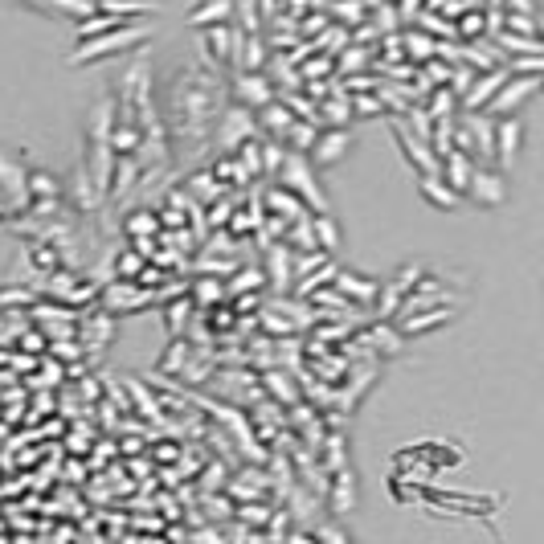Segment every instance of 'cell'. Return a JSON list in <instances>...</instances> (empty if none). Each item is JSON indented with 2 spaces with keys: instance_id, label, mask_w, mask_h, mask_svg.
<instances>
[{
  "instance_id": "cell-1",
  "label": "cell",
  "mask_w": 544,
  "mask_h": 544,
  "mask_svg": "<svg viewBox=\"0 0 544 544\" xmlns=\"http://www.w3.org/2000/svg\"><path fill=\"white\" fill-rule=\"evenodd\" d=\"M144 41H148L144 21H127V25L111 29V33H99V37H86V41H78V45H74V54H70L66 62H70V66H95V62H103V58H111V54L140 50Z\"/></svg>"
},
{
  "instance_id": "cell-2",
  "label": "cell",
  "mask_w": 544,
  "mask_h": 544,
  "mask_svg": "<svg viewBox=\"0 0 544 544\" xmlns=\"http://www.w3.org/2000/svg\"><path fill=\"white\" fill-rule=\"evenodd\" d=\"M275 185H279V189H287V193H291L307 213H328L324 185L315 180V168L307 164V156L287 152V160H283V168H279V176H275Z\"/></svg>"
},
{
  "instance_id": "cell-3",
  "label": "cell",
  "mask_w": 544,
  "mask_h": 544,
  "mask_svg": "<svg viewBox=\"0 0 544 544\" xmlns=\"http://www.w3.org/2000/svg\"><path fill=\"white\" fill-rule=\"evenodd\" d=\"M467 201L483 205V209H500L508 201V180L495 164H475L471 185H467Z\"/></svg>"
},
{
  "instance_id": "cell-4",
  "label": "cell",
  "mask_w": 544,
  "mask_h": 544,
  "mask_svg": "<svg viewBox=\"0 0 544 544\" xmlns=\"http://www.w3.org/2000/svg\"><path fill=\"white\" fill-rule=\"evenodd\" d=\"M540 82L544 78H512L508 74V82L495 90V99L487 103V111L483 115H491V119H504V115H520V107H528V99L540 90Z\"/></svg>"
},
{
  "instance_id": "cell-5",
  "label": "cell",
  "mask_w": 544,
  "mask_h": 544,
  "mask_svg": "<svg viewBox=\"0 0 544 544\" xmlns=\"http://www.w3.org/2000/svg\"><path fill=\"white\" fill-rule=\"evenodd\" d=\"M254 131H258L254 111H246V107H225V111H221V127H217V148L230 156L234 148H242L246 140H254Z\"/></svg>"
},
{
  "instance_id": "cell-6",
  "label": "cell",
  "mask_w": 544,
  "mask_h": 544,
  "mask_svg": "<svg viewBox=\"0 0 544 544\" xmlns=\"http://www.w3.org/2000/svg\"><path fill=\"white\" fill-rule=\"evenodd\" d=\"M348 152H352V131H348V127H324L320 135H315L311 152H307V164H311V168H332V164H340Z\"/></svg>"
},
{
  "instance_id": "cell-7",
  "label": "cell",
  "mask_w": 544,
  "mask_h": 544,
  "mask_svg": "<svg viewBox=\"0 0 544 544\" xmlns=\"http://www.w3.org/2000/svg\"><path fill=\"white\" fill-rule=\"evenodd\" d=\"M29 168L13 160L9 152H0V197H5L9 213H29V189H25Z\"/></svg>"
},
{
  "instance_id": "cell-8",
  "label": "cell",
  "mask_w": 544,
  "mask_h": 544,
  "mask_svg": "<svg viewBox=\"0 0 544 544\" xmlns=\"http://www.w3.org/2000/svg\"><path fill=\"white\" fill-rule=\"evenodd\" d=\"M291 258H295V250H291L287 242L266 246V258H262V279H266V291H270V295H287V291H291V283H295Z\"/></svg>"
},
{
  "instance_id": "cell-9",
  "label": "cell",
  "mask_w": 544,
  "mask_h": 544,
  "mask_svg": "<svg viewBox=\"0 0 544 544\" xmlns=\"http://www.w3.org/2000/svg\"><path fill=\"white\" fill-rule=\"evenodd\" d=\"M393 140H397L405 164H410L418 176H434V172H438V156L430 152V144L422 140V135H414L401 119H393Z\"/></svg>"
},
{
  "instance_id": "cell-10",
  "label": "cell",
  "mask_w": 544,
  "mask_h": 544,
  "mask_svg": "<svg viewBox=\"0 0 544 544\" xmlns=\"http://www.w3.org/2000/svg\"><path fill=\"white\" fill-rule=\"evenodd\" d=\"M230 95H234V107L262 111L266 103H275V86H270V78H266V74L238 70V74H234V82H230Z\"/></svg>"
},
{
  "instance_id": "cell-11",
  "label": "cell",
  "mask_w": 544,
  "mask_h": 544,
  "mask_svg": "<svg viewBox=\"0 0 544 544\" xmlns=\"http://www.w3.org/2000/svg\"><path fill=\"white\" fill-rule=\"evenodd\" d=\"M520 148H524V119L520 115L495 119V164L512 168L520 160Z\"/></svg>"
},
{
  "instance_id": "cell-12",
  "label": "cell",
  "mask_w": 544,
  "mask_h": 544,
  "mask_svg": "<svg viewBox=\"0 0 544 544\" xmlns=\"http://www.w3.org/2000/svg\"><path fill=\"white\" fill-rule=\"evenodd\" d=\"M332 291L348 303V307H373V299H377V291H381V283L377 279H365V275H356V270H336V279H332Z\"/></svg>"
},
{
  "instance_id": "cell-13",
  "label": "cell",
  "mask_w": 544,
  "mask_h": 544,
  "mask_svg": "<svg viewBox=\"0 0 544 544\" xmlns=\"http://www.w3.org/2000/svg\"><path fill=\"white\" fill-rule=\"evenodd\" d=\"M430 307H459V299L450 295L438 279H422L414 291H405V299H401V311L397 315H414V311H430Z\"/></svg>"
},
{
  "instance_id": "cell-14",
  "label": "cell",
  "mask_w": 544,
  "mask_h": 544,
  "mask_svg": "<svg viewBox=\"0 0 544 544\" xmlns=\"http://www.w3.org/2000/svg\"><path fill=\"white\" fill-rule=\"evenodd\" d=\"M258 389H262L266 401L283 405V410H291V405L299 401V381H295V373H291V369H279V365H270V369L258 373Z\"/></svg>"
},
{
  "instance_id": "cell-15",
  "label": "cell",
  "mask_w": 544,
  "mask_h": 544,
  "mask_svg": "<svg viewBox=\"0 0 544 544\" xmlns=\"http://www.w3.org/2000/svg\"><path fill=\"white\" fill-rule=\"evenodd\" d=\"M455 315H459V307H430V311H414V315H397L393 328L410 340V336H426L442 324H455Z\"/></svg>"
},
{
  "instance_id": "cell-16",
  "label": "cell",
  "mask_w": 544,
  "mask_h": 544,
  "mask_svg": "<svg viewBox=\"0 0 544 544\" xmlns=\"http://www.w3.org/2000/svg\"><path fill=\"white\" fill-rule=\"evenodd\" d=\"M508 82V70L504 66H495L487 74H475L471 86H467V95L459 99V111H487V103L495 99V90H500Z\"/></svg>"
},
{
  "instance_id": "cell-17",
  "label": "cell",
  "mask_w": 544,
  "mask_h": 544,
  "mask_svg": "<svg viewBox=\"0 0 544 544\" xmlns=\"http://www.w3.org/2000/svg\"><path fill=\"white\" fill-rule=\"evenodd\" d=\"M471 172H475V160L467 156V152H446L442 160H438V176H442V185L450 189V193H459L463 201H467V185H471Z\"/></svg>"
},
{
  "instance_id": "cell-18",
  "label": "cell",
  "mask_w": 544,
  "mask_h": 544,
  "mask_svg": "<svg viewBox=\"0 0 544 544\" xmlns=\"http://www.w3.org/2000/svg\"><path fill=\"white\" fill-rule=\"evenodd\" d=\"M295 111L283 103V99H275V103H266L262 111H254V123L262 127V135H266V140H275V144H283L287 140V131L295 127Z\"/></svg>"
},
{
  "instance_id": "cell-19",
  "label": "cell",
  "mask_w": 544,
  "mask_h": 544,
  "mask_svg": "<svg viewBox=\"0 0 544 544\" xmlns=\"http://www.w3.org/2000/svg\"><path fill=\"white\" fill-rule=\"evenodd\" d=\"M360 340L369 344V352H373L377 360H393V356L405 352V336H401L393 324H381V320H373L365 332H360Z\"/></svg>"
},
{
  "instance_id": "cell-20",
  "label": "cell",
  "mask_w": 544,
  "mask_h": 544,
  "mask_svg": "<svg viewBox=\"0 0 544 544\" xmlns=\"http://www.w3.org/2000/svg\"><path fill=\"white\" fill-rule=\"evenodd\" d=\"M62 193H70V201H74V209H78V213H95V209L103 205V189L86 176V168H82V164L70 172V185H62Z\"/></svg>"
},
{
  "instance_id": "cell-21",
  "label": "cell",
  "mask_w": 544,
  "mask_h": 544,
  "mask_svg": "<svg viewBox=\"0 0 544 544\" xmlns=\"http://www.w3.org/2000/svg\"><path fill=\"white\" fill-rule=\"evenodd\" d=\"M160 9H164L160 0H95V13L115 21H144V17H156Z\"/></svg>"
},
{
  "instance_id": "cell-22",
  "label": "cell",
  "mask_w": 544,
  "mask_h": 544,
  "mask_svg": "<svg viewBox=\"0 0 544 544\" xmlns=\"http://www.w3.org/2000/svg\"><path fill=\"white\" fill-rule=\"evenodd\" d=\"M21 5H29L45 17H62V21H82L95 13V0H21Z\"/></svg>"
},
{
  "instance_id": "cell-23",
  "label": "cell",
  "mask_w": 544,
  "mask_h": 544,
  "mask_svg": "<svg viewBox=\"0 0 544 544\" xmlns=\"http://www.w3.org/2000/svg\"><path fill=\"white\" fill-rule=\"evenodd\" d=\"M311 238L320 254L340 258V221L332 213H311Z\"/></svg>"
},
{
  "instance_id": "cell-24",
  "label": "cell",
  "mask_w": 544,
  "mask_h": 544,
  "mask_svg": "<svg viewBox=\"0 0 544 544\" xmlns=\"http://www.w3.org/2000/svg\"><path fill=\"white\" fill-rule=\"evenodd\" d=\"M230 17H234V0H205V5H197L185 17V25L189 29H213V25H230Z\"/></svg>"
},
{
  "instance_id": "cell-25",
  "label": "cell",
  "mask_w": 544,
  "mask_h": 544,
  "mask_svg": "<svg viewBox=\"0 0 544 544\" xmlns=\"http://www.w3.org/2000/svg\"><path fill=\"white\" fill-rule=\"evenodd\" d=\"M103 303H107L111 311H140V307L152 303V295L140 291L135 283H111V287L103 291Z\"/></svg>"
},
{
  "instance_id": "cell-26",
  "label": "cell",
  "mask_w": 544,
  "mask_h": 544,
  "mask_svg": "<svg viewBox=\"0 0 544 544\" xmlns=\"http://www.w3.org/2000/svg\"><path fill=\"white\" fill-rule=\"evenodd\" d=\"M418 193H422V201H426V205L446 209V213L463 205V197H459V193H450V189L442 185V176H438V172H434V176H418Z\"/></svg>"
},
{
  "instance_id": "cell-27",
  "label": "cell",
  "mask_w": 544,
  "mask_h": 544,
  "mask_svg": "<svg viewBox=\"0 0 544 544\" xmlns=\"http://www.w3.org/2000/svg\"><path fill=\"white\" fill-rule=\"evenodd\" d=\"M328 495H332V508H336L340 516L352 512V508H356V471H352V467L336 471V475L328 479Z\"/></svg>"
},
{
  "instance_id": "cell-28",
  "label": "cell",
  "mask_w": 544,
  "mask_h": 544,
  "mask_svg": "<svg viewBox=\"0 0 544 544\" xmlns=\"http://www.w3.org/2000/svg\"><path fill=\"white\" fill-rule=\"evenodd\" d=\"M25 189H29V201H62V180L45 168H33L25 176Z\"/></svg>"
},
{
  "instance_id": "cell-29",
  "label": "cell",
  "mask_w": 544,
  "mask_h": 544,
  "mask_svg": "<svg viewBox=\"0 0 544 544\" xmlns=\"http://www.w3.org/2000/svg\"><path fill=\"white\" fill-rule=\"evenodd\" d=\"M238 70H250V74H262V66H266V41H262V33H246L242 37V50H238V62H234Z\"/></svg>"
},
{
  "instance_id": "cell-30",
  "label": "cell",
  "mask_w": 544,
  "mask_h": 544,
  "mask_svg": "<svg viewBox=\"0 0 544 544\" xmlns=\"http://www.w3.org/2000/svg\"><path fill=\"white\" fill-rule=\"evenodd\" d=\"M193 344L189 340H172L168 344V352H164V360H160V373H168V377H180V369H185L189 365V360H193Z\"/></svg>"
},
{
  "instance_id": "cell-31",
  "label": "cell",
  "mask_w": 544,
  "mask_h": 544,
  "mask_svg": "<svg viewBox=\"0 0 544 544\" xmlns=\"http://www.w3.org/2000/svg\"><path fill=\"white\" fill-rule=\"evenodd\" d=\"M82 340H86V348H95V352H103L107 348V340L115 336V324L107 320V315H99V320H90L82 332H78Z\"/></svg>"
},
{
  "instance_id": "cell-32",
  "label": "cell",
  "mask_w": 544,
  "mask_h": 544,
  "mask_svg": "<svg viewBox=\"0 0 544 544\" xmlns=\"http://www.w3.org/2000/svg\"><path fill=\"white\" fill-rule=\"evenodd\" d=\"M483 33H487V17H483V9H479V13H475V9H467V13L459 17V25H455V37H463V41H471V45H475Z\"/></svg>"
},
{
  "instance_id": "cell-33",
  "label": "cell",
  "mask_w": 544,
  "mask_h": 544,
  "mask_svg": "<svg viewBox=\"0 0 544 544\" xmlns=\"http://www.w3.org/2000/svg\"><path fill=\"white\" fill-rule=\"evenodd\" d=\"M258 160H262V176H279V168H283V160H287V148L275 144V140H262Z\"/></svg>"
},
{
  "instance_id": "cell-34",
  "label": "cell",
  "mask_w": 544,
  "mask_h": 544,
  "mask_svg": "<svg viewBox=\"0 0 544 544\" xmlns=\"http://www.w3.org/2000/svg\"><path fill=\"white\" fill-rule=\"evenodd\" d=\"M426 275H430V270H426L422 262H401V266L393 270V279H389V283H397L401 291H414V287H418Z\"/></svg>"
},
{
  "instance_id": "cell-35",
  "label": "cell",
  "mask_w": 544,
  "mask_h": 544,
  "mask_svg": "<svg viewBox=\"0 0 544 544\" xmlns=\"http://www.w3.org/2000/svg\"><path fill=\"white\" fill-rule=\"evenodd\" d=\"M405 50H410L414 62H430V58L438 54V45H434L422 29H410V33H405Z\"/></svg>"
},
{
  "instance_id": "cell-36",
  "label": "cell",
  "mask_w": 544,
  "mask_h": 544,
  "mask_svg": "<svg viewBox=\"0 0 544 544\" xmlns=\"http://www.w3.org/2000/svg\"><path fill=\"white\" fill-rule=\"evenodd\" d=\"M160 230V217L156 213H148V209H140V213H131L127 217V238L135 242V238H144V234H156Z\"/></svg>"
},
{
  "instance_id": "cell-37",
  "label": "cell",
  "mask_w": 544,
  "mask_h": 544,
  "mask_svg": "<svg viewBox=\"0 0 544 544\" xmlns=\"http://www.w3.org/2000/svg\"><path fill=\"white\" fill-rule=\"evenodd\" d=\"M504 33H512V37H528V41H536V37H540L536 17H524V13H504Z\"/></svg>"
},
{
  "instance_id": "cell-38",
  "label": "cell",
  "mask_w": 544,
  "mask_h": 544,
  "mask_svg": "<svg viewBox=\"0 0 544 544\" xmlns=\"http://www.w3.org/2000/svg\"><path fill=\"white\" fill-rule=\"evenodd\" d=\"M115 270H119V279H123V283H131V279H140L144 258L135 254V250H123V254H119V262H115Z\"/></svg>"
},
{
  "instance_id": "cell-39",
  "label": "cell",
  "mask_w": 544,
  "mask_h": 544,
  "mask_svg": "<svg viewBox=\"0 0 544 544\" xmlns=\"http://www.w3.org/2000/svg\"><path fill=\"white\" fill-rule=\"evenodd\" d=\"M193 299H197L201 307H209L213 299L221 303V299H225V283H221V279H217V283H213V279H201V283H197V295H193Z\"/></svg>"
},
{
  "instance_id": "cell-40",
  "label": "cell",
  "mask_w": 544,
  "mask_h": 544,
  "mask_svg": "<svg viewBox=\"0 0 544 544\" xmlns=\"http://www.w3.org/2000/svg\"><path fill=\"white\" fill-rule=\"evenodd\" d=\"M123 385L131 389V397H135V401H140V405H144V414H152L156 422H164V418H160V410H156V401H152V397L144 393V385H140V381H123Z\"/></svg>"
},
{
  "instance_id": "cell-41",
  "label": "cell",
  "mask_w": 544,
  "mask_h": 544,
  "mask_svg": "<svg viewBox=\"0 0 544 544\" xmlns=\"http://www.w3.org/2000/svg\"><path fill=\"white\" fill-rule=\"evenodd\" d=\"M315 540H320V544H352V540H344V536H340V528H336V524H320V528H315Z\"/></svg>"
},
{
  "instance_id": "cell-42",
  "label": "cell",
  "mask_w": 544,
  "mask_h": 544,
  "mask_svg": "<svg viewBox=\"0 0 544 544\" xmlns=\"http://www.w3.org/2000/svg\"><path fill=\"white\" fill-rule=\"evenodd\" d=\"M54 352H62V360H78V344H66V340H58V344H54Z\"/></svg>"
},
{
  "instance_id": "cell-43",
  "label": "cell",
  "mask_w": 544,
  "mask_h": 544,
  "mask_svg": "<svg viewBox=\"0 0 544 544\" xmlns=\"http://www.w3.org/2000/svg\"><path fill=\"white\" fill-rule=\"evenodd\" d=\"M9 217H13V213H9V205H5V197H0V225H5Z\"/></svg>"
},
{
  "instance_id": "cell-44",
  "label": "cell",
  "mask_w": 544,
  "mask_h": 544,
  "mask_svg": "<svg viewBox=\"0 0 544 544\" xmlns=\"http://www.w3.org/2000/svg\"><path fill=\"white\" fill-rule=\"evenodd\" d=\"M291 544H320V540H307V536H291Z\"/></svg>"
}]
</instances>
